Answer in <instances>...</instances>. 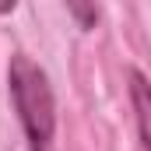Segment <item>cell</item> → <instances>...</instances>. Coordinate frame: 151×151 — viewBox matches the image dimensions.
<instances>
[{
  "label": "cell",
  "instance_id": "cell-1",
  "mask_svg": "<svg viewBox=\"0 0 151 151\" xmlns=\"http://www.w3.org/2000/svg\"><path fill=\"white\" fill-rule=\"evenodd\" d=\"M7 88H11V102H14V113L21 119L28 151H53L56 102H53V88H49L46 70L32 56L14 53L7 63Z\"/></svg>",
  "mask_w": 151,
  "mask_h": 151
},
{
  "label": "cell",
  "instance_id": "cell-2",
  "mask_svg": "<svg viewBox=\"0 0 151 151\" xmlns=\"http://www.w3.org/2000/svg\"><path fill=\"white\" fill-rule=\"evenodd\" d=\"M130 81V102H134V113H137V134H141V151H151V84L141 70H127Z\"/></svg>",
  "mask_w": 151,
  "mask_h": 151
},
{
  "label": "cell",
  "instance_id": "cell-3",
  "mask_svg": "<svg viewBox=\"0 0 151 151\" xmlns=\"http://www.w3.org/2000/svg\"><path fill=\"white\" fill-rule=\"evenodd\" d=\"M67 11L77 18V25H81L84 32L95 28V21H99V7H91V4H77V0H74V4H67Z\"/></svg>",
  "mask_w": 151,
  "mask_h": 151
}]
</instances>
